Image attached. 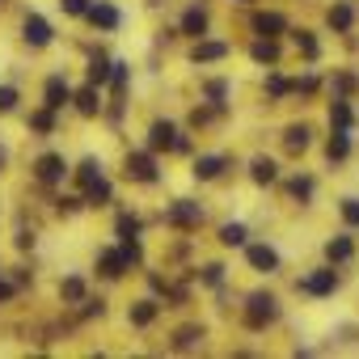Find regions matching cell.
I'll list each match as a JSON object with an SVG mask.
<instances>
[{"mask_svg":"<svg viewBox=\"0 0 359 359\" xmlns=\"http://www.w3.org/2000/svg\"><path fill=\"white\" fill-rule=\"evenodd\" d=\"M64 102H72V89H68L64 76H51L47 81V110H60Z\"/></svg>","mask_w":359,"mask_h":359,"instance_id":"8","label":"cell"},{"mask_svg":"<svg viewBox=\"0 0 359 359\" xmlns=\"http://www.w3.org/2000/svg\"><path fill=\"white\" fill-rule=\"evenodd\" d=\"M22 30H26V43H30V47H47V43H51V26H47L39 13H30Z\"/></svg>","mask_w":359,"mask_h":359,"instance_id":"7","label":"cell"},{"mask_svg":"<svg viewBox=\"0 0 359 359\" xmlns=\"http://www.w3.org/2000/svg\"><path fill=\"white\" fill-rule=\"evenodd\" d=\"M110 68H114V64H106L102 55H93V60H89V85H106V81H110Z\"/></svg>","mask_w":359,"mask_h":359,"instance_id":"19","label":"cell"},{"mask_svg":"<svg viewBox=\"0 0 359 359\" xmlns=\"http://www.w3.org/2000/svg\"><path fill=\"white\" fill-rule=\"evenodd\" d=\"M325 152H330V161H342V156H346V152H351V140H346V135H342V127H338V131H334V140H330V148H325Z\"/></svg>","mask_w":359,"mask_h":359,"instance_id":"23","label":"cell"},{"mask_svg":"<svg viewBox=\"0 0 359 359\" xmlns=\"http://www.w3.org/2000/svg\"><path fill=\"white\" fill-rule=\"evenodd\" d=\"M224 55H229V47H224V43H199L191 60H195V64H212V60H224Z\"/></svg>","mask_w":359,"mask_h":359,"instance_id":"14","label":"cell"},{"mask_svg":"<svg viewBox=\"0 0 359 359\" xmlns=\"http://www.w3.org/2000/svg\"><path fill=\"white\" fill-rule=\"evenodd\" d=\"M250 55H254L258 64H275V60H279V47H275L271 39H262V43H254V51H250Z\"/></svg>","mask_w":359,"mask_h":359,"instance_id":"21","label":"cell"},{"mask_svg":"<svg viewBox=\"0 0 359 359\" xmlns=\"http://www.w3.org/2000/svg\"><path fill=\"white\" fill-rule=\"evenodd\" d=\"M60 5H64V13H85L89 0H60Z\"/></svg>","mask_w":359,"mask_h":359,"instance_id":"40","label":"cell"},{"mask_svg":"<svg viewBox=\"0 0 359 359\" xmlns=\"http://www.w3.org/2000/svg\"><path fill=\"white\" fill-rule=\"evenodd\" d=\"M250 262H254L258 271H275V266H279V254H275L271 245H250Z\"/></svg>","mask_w":359,"mask_h":359,"instance_id":"12","label":"cell"},{"mask_svg":"<svg viewBox=\"0 0 359 359\" xmlns=\"http://www.w3.org/2000/svg\"><path fill=\"white\" fill-rule=\"evenodd\" d=\"M351 254H355V245H351V237H334V241L325 245V258H330V262H346Z\"/></svg>","mask_w":359,"mask_h":359,"instance_id":"16","label":"cell"},{"mask_svg":"<svg viewBox=\"0 0 359 359\" xmlns=\"http://www.w3.org/2000/svg\"><path fill=\"white\" fill-rule=\"evenodd\" d=\"M165 220L177 224V229H195V224L203 220V212H199V203H187V199H182V203H173V208L165 212Z\"/></svg>","mask_w":359,"mask_h":359,"instance_id":"3","label":"cell"},{"mask_svg":"<svg viewBox=\"0 0 359 359\" xmlns=\"http://www.w3.org/2000/svg\"><path fill=\"white\" fill-rule=\"evenodd\" d=\"M127 177H135V182H156V165L148 152H131L127 156Z\"/></svg>","mask_w":359,"mask_h":359,"instance_id":"5","label":"cell"},{"mask_svg":"<svg viewBox=\"0 0 359 359\" xmlns=\"http://www.w3.org/2000/svg\"><path fill=\"white\" fill-rule=\"evenodd\" d=\"M275 317H279L275 296H266V292L250 296V309H245V325H250V330H262V325H266V321H275Z\"/></svg>","mask_w":359,"mask_h":359,"instance_id":"1","label":"cell"},{"mask_svg":"<svg viewBox=\"0 0 359 359\" xmlns=\"http://www.w3.org/2000/svg\"><path fill=\"white\" fill-rule=\"evenodd\" d=\"M292 195H296V199H309V195H313V177H296V182H292Z\"/></svg>","mask_w":359,"mask_h":359,"instance_id":"35","label":"cell"},{"mask_svg":"<svg viewBox=\"0 0 359 359\" xmlns=\"http://www.w3.org/2000/svg\"><path fill=\"white\" fill-rule=\"evenodd\" d=\"M220 241H224V245H241V241H245V224H224V229H220Z\"/></svg>","mask_w":359,"mask_h":359,"instance_id":"28","label":"cell"},{"mask_svg":"<svg viewBox=\"0 0 359 359\" xmlns=\"http://www.w3.org/2000/svg\"><path fill=\"white\" fill-rule=\"evenodd\" d=\"M85 191H89V199H93V203H106V199H110V182H106V177H97V182H89Z\"/></svg>","mask_w":359,"mask_h":359,"instance_id":"31","label":"cell"},{"mask_svg":"<svg viewBox=\"0 0 359 359\" xmlns=\"http://www.w3.org/2000/svg\"><path fill=\"white\" fill-rule=\"evenodd\" d=\"M13 106H18V89L13 85H0V114L13 110Z\"/></svg>","mask_w":359,"mask_h":359,"instance_id":"33","label":"cell"},{"mask_svg":"<svg viewBox=\"0 0 359 359\" xmlns=\"http://www.w3.org/2000/svg\"><path fill=\"white\" fill-rule=\"evenodd\" d=\"M224 93H229V85H224V81H212V85H208V97H212L216 106H224Z\"/></svg>","mask_w":359,"mask_h":359,"instance_id":"36","label":"cell"},{"mask_svg":"<svg viewBox=\"0 0 359 359\" xmlns=\"http://www.w3.org/2000/svg\"><path fill=\"white\" fill-rule=\"evenodd\" d=\"M296 287H300V292H309V296H330V292L338 287V275H334V271H317V275L300 279Z\"/></svg>","mask_w":359,"mask_h":359,"instance_id":"4","label":"cell"},{"mask_svg":"<svg viewBox=\"0 0 359 359\" xmlns=\"http://www.w3.org/2000/svg\"><path fill=\"white\" fill-rule=\"evenodd\" d=\"M199 338H203V330H195V325H187L182 334H177V338H173V346H177V351H187V346H195Z\"/></svg>","mask_w":359,"mask_h":359,"instance_id":"30","label":"cell"},{"mask_svg":"<svg viewBox=\"0 0 359 359\" xmlns=\"http://www.w3.org/2000/svg\"><path fill=\"white\" fill-rule=\"evenodd\" d=\"M60 296L76 304V300H85V283H81V279H64V283H60Z\"/></svg>","mask_w":359,"mask_h":359,"instance_id":"26","label":"cell"},{"mask_svg":"<svg viewBox=\"0 0 359 359\" xmlns=\"http://www.w3.org/2000/svg\"><path fill=\"white\" fill-rule=\"evenodd\" d=\"M97 106H102V102H97V85H89V89L76 93V110H81V114H97Z\"/></svg>","mask_w":359,"mask_h":359,"instance_id":"20","label":"cell"},{"mask_svg":"<svg viewBox=\"0 0 359 359\" xmlns=\"http://www.w3.org/2000/svg\"><path fill=\"white\" fill-rule=\"evenodd\" d=\"M342 220H346V224H359V199H346V203H342Z\"/></svg>","mask_w":359,"mask_h":359,"instance_id":"38","label":"cell"},{"mask_svg":"<svg viewBox=\"0 0 359 359\" xmlns=\"http://www.w3.org/2000/svg\"><path fill=\"white\" fill-rule=\"evenodd\" d=\"M123 271H127L123 250H102V275H106V279H118Z\"/></svg>","mask_w":359,"mask_h":359,"instance_id":"10","label":"cell"},{"mask_svg":"<svg viewBox=\"0 0 359 359\" xmlns=\"http://www.w3.org/2000/svg\"><path fill=\"white\" fill-rule=\"evenodd\" d=\"M224 169V156H199L195 161V177H203V182H208V177H216Z\"/></svg>","mask_w":359,"mask_h":359,"instance_id":"17","label":"cell"},{"mask_svg":"<svg viewBox=\"0 0 359 359\" xmlns=\"http://www.w3.org/2000/svg\"><path fill=\"white\" fill-rule=\"evenodd\" d=\"M266 89H271V93H275V97H279V93H287V89H292V85H287V81H283V76H271V81H266Z\"/></svg>","mask_w":359,"mask_h":359,"instance_id":"41","label":"cell"},{"mask_svg":"<svg viewBox=\"0 0 359 359\" xmlns=\"http://www.w3.org/2000/svg\"><path fill=\"white\" fill-rule=\"evenodd\" d=\"M254 30H258V34H283L287 22H283L279 13H258V18H254Z\"/></svg>","mask_w":359,"mask_h":359,"instance_id":"13","label":"cell"},{"mask_svg":"<svg viewBox=\"0 0 359 359\" xmlns=\"http://www.w3.org/2000/svg\"><path fill=\"white\" fill-rule=\"evenodd\" d=\"M123 258H127V266L144 258V250H140V241H135V237H123Z\"/></svg>","mask_w":359,"mask_h":359,"instance_id":"32","label":"cell"},{"mask_svg":"<svg viewBox=\"0 0 359 359\" xmlns=\"http://www.w3.org/2000/svg\"><path fill=\"white\" fill-rule=\"evenodd\" d=\"M85 18L93 26H102V30H114L118 26V9H110V5H93V9H85Z\"/></svg>","mask_w":359,"mask_h":359,"instance_id":"9","label":"cell"},{"mask_svg":"<svg viewBox=\"0 0 359 359\" xmlns=\"http://www.w3.org/2000/svg\"><path fill=\"white\" fill-rule=\"evenodd\" d=\"M76 177H81V187H89V182H97V177H102V165H97V161H85V165L76 169Z\"/></svg>","mask_w":359,"mask_h":359,"instance_id":"29","label":"cell"},{"mask_svg":"<svg viewBox=\"0 0 359 359\" xmlns=\"http://www.w3.org/2000/svg\"><path fill=\"white\" fill-rule=\"evenodd\" d=\"M182 34L203 39V34H208V13H203V9H191V13L182 18Z\"/></svg>","mask_w":359,"mask_h":359,"instance_id":"11","label":"cell"},{"mask_svg":"<svg viewBox=\"0 0 359 359\" xmlns=\"http://www.w3.org/2000/svg\"><path fill=\"white\" fill-rule=\"evenodd\" d=\"M296 89H300V93H313V89H317V76H304V81H296Z\"/></svg>","mask_w":359,"mask_h":359,"instance_id":"42","label":"cell"},{"mask_svg":"<svg viewBox=\"0 0 359 359\" xmlns=\"http://www.w3.org/2000/svg\"><path fill=\"white\" fill-rule=\"evenodd\" d=\"M330 123L346 131V127H351V106H346V102H334V106H330Z\"/></svg>","mask_w":359,"mask_h":359,"instance_id":"25","label":"cell"},{"mask_svg":"<svg viewBox=\"0 0 359 359\" xmlns=\"http://www.w3.org/2000/svg\"><path fill=\"white\" fill-rule=\"evenodd\" d=\"M34 173L43 177V182H60V177L68 173V165H64V156H60V152H43V156H39V165H34Z\"/></svg>","mask_w":359,"mask_h":359,"instance_id":"6","label":"cell"},{"mask_svg":"<svg viewBox=\"0 0 359 359\" xmlns=\"http://www.w3.org/2000/svg\"><path fill=\"white\" fill-rule=\"evenodd\" d=\"M30 127H34V131H51V110H39V114H30Z\"/></svg>","mask_w":359,"mask_h":359,"instance_id":"37","label":"cell"},{"mask_svg":"<svg viewBox=\"0 0 359 359\" xmlns=\"http://www.w3.org/2000/svg\"><path fill=\"white\" fill-rule=\"evenodd\" d=\"M140 233V220L135 216H118V237H135Z\"/></svg>","mask_w":359,"mask_h":359,"instance_id":"34","label":"cell"},{"mask_svg":"<svg viewBox=\"0 0 359 359\" xmlns=\"http://www.w3.org/2000/svg\"><path fill=\"white\" fill-rule=\"evenodd\" d=\"M13 296V283H5V279H0V300H9Z\"/></svg>","mask_w":359,"mask_h":359,"instance_id":"43","label":"cell"},{"mask_svg":"<svg viewBox=\"0 0 359 359\" xmlns=\"http://www.w3.org/2000/svg\"><path fill=\"white\" fill-rule=\"evenodd\" d=\"M148 148L152 152H161V148H173V152H187L191 144L182 140V135H177L169 123H152V131H148Z\"/></svg>","mask_w":359,"mask_h":359,"instance_id":"2","label":"cell"},{"mask_svg":"<svg viewBox=\"0 0 359 359\" xmlns=\"http://www.w3.org/2000/svg\"><path fill=\"white\" fill-rule=\"evenodd\" d=\"M351 22H355V9L351 5H334L330 9V26L334 30H351Z\"/></svg>","mask_w":359,"mask_h":359,"instance_id":"18","label":"cell"},{"mask_svg":"<svg viewBox=\"0 0 359 359\" xmlns=\"http://www.w3.org/2000/svg\"><path fill=\"white\" fill-rule=\"evenodd\" d=\"M283 144H287V152H304V148H309V127H304V123H296V127H287V135H283Z\"/></svg>","mask_w":359,"mask_h":359,"instance_id":"15","label":"cell"},{"mask_svg":"<svg viewBox=\"0 0 359 359\" xmlns=\"http://www.w3.org/2000/svg\"><path fill=\"white\" fill-rule=\"evenodd\" d=\"M152 317H156V304H152V300H140V304L131 309V325H148Z\"/></svg>","mask_w":359,"mask_h":359,"instance_id":"24","label":"cell"},{"mask_svg":"<svg viewBox=\"0 0 359 359\" xmlns=\"http://www.w3.org/2000/svg\"><path fill=\"white\" fill-rule=\"evenodd\" d=\"M203 279H208V283H220V279H224V266H220V262L203 266Z\"/></svg>","mask_w":359,"mask_h":359,"instance_id":"39","label":"cell"},{"mask_svg":"<svg viewBox=\"0 0 359 359\" xmlns=\"http://www.w3.org/2000/svg\"><path fill=\"white\" fill-rule=\"evenodd\" d=\"M296 47H300V55H304V60H317V39H313L309 30H300V34H296Z\"/></svg>","mask_w":359,"mask_h":359,"instance_id":"27","label":"cell"},{"mask_svg":"<svg viewBox=\"0 0 359 359\" xmlns=\"http://www.w3.org/2000/svg\"><path fill=\"white\" fill-rule=\"evenodd\" d=\"M250 169H254V182H275V161L271 156H258Z\"/></svg>","mask_w":359,"mask_h":359,"instance_id":"22","label":"cell"},{"mask_svg":"<svg viewBox=\"0 0 359 359\" xmlns=\"http://www.w3.org/2000/svg\"><path fill=\"white\" fill-rule=\"evenodd\" d=\"M5 161H9V152H5V148H0V165H5Z\"/></svg>","mask_w":359,"mask_h":359,"instance_id":"44","label":"cell"}]
</instances>
